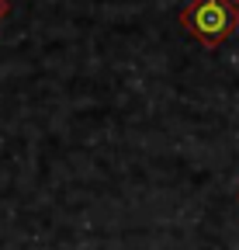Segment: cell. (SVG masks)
I'll return each instance as SVG.
<instances>
[{
  "instance_id": "obj_2",
  "label": "cell",
  "mask_w": 239,
  "mask_h": 250,
  "mask_svg": "<svg viewBox=\"0 0 239 250\" xmlns=\"http://www.w3.org/2000/svg\"><path fill=\"white\" fill-rule=\"evenodd\" d=\"M7 7H11V4H7V0H0V18H4V14H7Z\"/></svg>"
},
{
  "instance_id": "obj_3",
  "label": "cell",
  "mask_w": 239,
  "mask_h": 250,
  "mask_svg": "<svg viewBox=\"0 0 239 250\" xmlns=\"http://www.w3.org/2000/svg\"><path fill=\"white\" fill-rule=\"evenodd\" d=\"M232 7H236V11H239V0H232Z\"/></svg>"
},
{
  "instance_id": "obj_1",
  "label": "cell",
  "mask_w": 239,
  "mask_h": 250,
  "mask_svg": "<svg viewBox=\"0 0 239 250\" xmlns=\"http://www.w3.org/2000/svg\"><path fill=\"white\" fill-rule=\"evenodd\" d=\"M181 24L204 49H219L239 28V11L232 7V0H191L181 11Z\"/></svg>"
}]
</instances>
